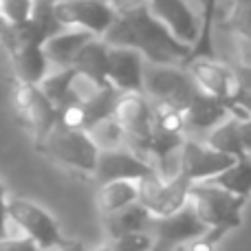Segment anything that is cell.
<instances>
[{
	"mask_svg": "<svg viewBox=\"0 0 251 251\" xmlns=\"http://www.w3.org/2000/svg\"><path fill=\"white\" fill-rule=\"evenodd\" d=\"M113 47L137 49L152 64H187L192 44L181 42L154 13L148 0L117 7L115 20L101 35Z\"/></svg>",
	"mask_w": 251,
	"mask_h": 251,
	"instance_id": "obj_1",
	"label": "cell"
},
{
	"mask_svg": "<svg viewBox=\"0 0 251 251\" xmlns=\"http://www.w3.org/2000/svg\"><path fill=\"white\" fill-rule=\"evenodd\" d=\"M33 146L40 154H44L53 163L62 165L73 174L93 176V172H95L100 148L88 134V130L69 128V126L57 122Z\"/></svg>",
	"mask_w": 251,
	"mask_h": 251,
	"instance_id": "obj_2",
	"label": "cell"
},
{
	"mask_svg": "<svg viewBox=\"0 0 251 251\" xmlns=\"http://www.w3.org/2000/svg\"><path fill=\"white\" fill-rule=\"evenodd\" d=\"M190 201L205 225L229 234L231 229L243 225V209L249 199L234 194L212 181H196L190 187Z\"/></svg>",
	"mask_w": 251,
	"mask_h": 251,
	"instance_id": "obj_3",
	"label": "cell"
},
{
	"mask_svg": "<svg viewBox=\"0 0 251 251\" xmlns=\"http://www.w3.org/2000/svg\"><path fill=\"white\" fill-rule=\"evenodd\" d=\"M143 88L159 104L185 110L201 86L185 66L148 62V69H143Z\"/></svg>",
	"mask_w": 251,
	"mask_h": 251,
	"instance_id": "obj_4",
	"label": "cell"
},
{
	"mask_svg": "<svg viewBox=\"0 0 251 251\" xmlns=\"http://www.w3.org/2000/svg\"><path fill=\"white\" fill-rule=\"evenodd\" d=\"M9 216L11 221L25 231V236H29L35 243L38 249H71L79 247L73 240H66L62 234L60 225L55 223V218L42 209L40 205H35L29 199H11L9 201Z\"/></svg>",
	"mask_w": 251,
	"mask_h": 251,
	"instance_id": "obj_5",
	"label": "cell"
},
{
	"mask_svg": "<svg viewBox=\"0 0 251 251\" xmlns=\"http://www.w3.org/2000/svg\"><path fill=\"white\" fill-rule=\"evenodd\" d=\"M207 229L209 227L199 218L190 199L181 209L168 216H152L148 223V231L154 238V249L185 247L187 243L201 238Z\"/></svg>",
	"mask_w": 251,
	"mask_h": 251,
	"instance_id": "obj_6",
	"label": "cell"
},
{
	"mask_svg": "<svg viewBox=\"0 0 251 251\" xmlns=\"http://www.w3.org/2000/svg\"><path fill=\"white\" fill-rule=\"evenodd\" d=\"M139 203L152 214V216H168V214L181 209L190 199L192 181L183 174L172 178H163L156 172L139 178Z\"/></svg>",
	"mask_w": 251,
	"mask_h": 251,
	"instance_id": "obj_7",
	"label": "cell"
},
{
	"mask_svg": "<svg viewBox=\"0 0 251 251\" xmlns=\"http://www.w3.org/2000/svg\"><path fill=\"white\" fill-rule=\"evenodd\" d=\"M13 108L20 122L31 132L33 143L40 141L57 124V108L38 84L18 82L13 86Z\"/></svg>",
	"mask_w": 251,
	"mask_h": 251,
	"instance_id": "obj_8",
	"label": "cell"
},
{
	"mask_svg": "<svg viewBox=\"0 0 251 251\" xmlns=\"http://www.w3.org/2000/svg\"><path fill=\"white\" fill-rule=\"evenodd\" d=\"M234 161L236 156L214 150L207 143L185 139L181 146V154H178V174L187 176L192 183L209 181L216 174H221L225 168H229Z\"/></svg>",
	"mask_w": 251,
	"mask_h": 251,
	"instance_id": "obj_9",
	"label": "cell"
},
{
	"mask_svg": "<svg viewBox=\"0 0 251 251\" xmlns=\"http://www.w3.org/2000/svg\"><path fill=\"white\" fill-rule=\"evenodd\" d=\"M117 9L108 0H55V13L64 26H82L104 35Z\"/></svg>",
	"mask_w": 251,
	"mask_h": 251,
	"instance_id": "obj_10",
	"label": "cell"
},
{
	"mask_svg": "<svg viewBox=\"0 0 251 251\" xmlns=\"http://www.w3.org/2000/svg\"><path fill=\"white\" fill-rule=\"evenodd\" d=\"M154 172L148 161H143L137 152H132L128 146L122 148H106L97 154V165L93 178L97 183L108 181H139Z\"/></svg>",
	"mask_w": 251,
	"mask_h": 251,
	"instance_id": "obj_11",
	"label": "cell"
},
{
	"mask_svg": "<svg viewBox=\"0 0 251 251\" xmlns=\"http://www.w3.org/2000/svg\"><path fill=\"white\" fill-rule=\"evenodd\" d=\"M185 69L190 71L194 82L199 84L203 91L221 97V100H225L227 104L234 100L236 86H238L234 66L221 64V62H216V57H196V60H192Z\"/></svg>",
	"mask_w": 251,
	"mask_h": 251,
	"instance_id": "obj_12",
	"label": "cell"
},
{
	"mask_svg": "<svg viewBox=\"0 0 251 251\" xmlns=\"http://www.w3.org/2000/svg\"><path fill=\"white\" fill-rule=\"evenodd\" d=\"M115 119L124 126L126 137L130 141L143 139L154 128V106L143 97V93H124L115 106Z\"/></svg>",
	"mask_w": 251,
	"mask_h": 251,
	"instance_id": "obj_13",
	"label": "cell"
},
{
	"mask_svg": "<svg viewBox=\"0 0 251 251\" xmlns=\"http://www.w3.org/2000/svg\"><path fill=\"white\" fill-rule=\"evenodd\" d=\"M143 55L137 49L113 47L108 51V79L124 93H146L143 88Z\"/></svg>",
	"mask_w": 251,
	"mask_h": 251,
	"instance_id": "obj_14",
	"label": "cell"
},
{
	"mask_svg": "<svg viewBox=\"0 0 251 251\" xmlns=\"http://www.w3.org/2000/svg\"><path fill=\"white\" fill-rule=\"evenodd\" d=\"M150 11L176 35L181 42L194 44L201 31V18L190 9L185 0H148Z\"/></svg>",
	"mask_w": 251,
	"mask_h": 251,
	"instance_id": "obj_15",
	"label": "cell"
},
{
	"mask_svg": "<svg viewBox=\"0 0 251 251\" xmlns=\"http://www.w3.org/2000/svg\"><path fill=\"white\" fill-rule=\"evenodd\" d=\"M183 115H185L187 132H207V130L216 128L221 122H225L231 115V110L225 100L199 88V93L192 97Z\"/></svg>",
	"mask_w": 251,
	"mask_h": 251,
	"instance_id": "obj_16",
	"label": "cell"
},
{
	"mask_svg": "<svg viewBox=\"0 0 251 251\" xmlns=\"http://www.w3.org/2000/svg\"><path fill=\"white\" fill-rule=\"evenodd\" d=\"M108 51H110V44L106 42L101 35H95V38H91L77 51V55H75L71 66L77 71V75L86 77L88 82H93L95 86H106V84H110Z\"/></svg>",
	"mask_w": 251,
	"mask_h": 251,
	"instance_id": "obj_17",
	"label": "cell"
},
{
	"mask_svg": "<svg viewBox=\"0 0 251 251\" xmlns=\"http://www.w3.org/2000/svg\"><path fill=\"white\" fill-rule=\"evenodd\" d=\"M91 38H95V33H91L88 29L82 26H66V29L53 33L51 38L44 42V53H47L49 62L57 66V69H64L71 66L77 55V51L88 42Z\"/></svg>",
	"mask_w": 251,
	"mask_h": 251,
	"instance_id": "obj_18",
	"label": "cell"
},
{
	"mask_svg": "<svg viewBox=\"0 0 251 251\" xmlns=\"http://www.w3.org/2000/svg\"><path fill=\"white\" fill-rule=\"evenodd\" d=\"M223 29L236 40L240 64L251 66V0H234V7L223 20Z\"/></svg>",
	"mask_w": 251,
	"mask_h": 251,
	"instance_id": "obj_19",
	"label": "cell"
},
{
	"mask_svg": "<svg viewBox=\"0 0 251 251\" xmlns=\"http://www.w3.org/2000/svg\"><path fill=\"white\" fill-rule=\"evenodd\" d=\"M7 55L11 60L18 82L40 84L42 77L47 75L49 57L44 53V47H18L13 51H9Z\"/></svg>",
	"mask_w": 251,
	"mask_h": 251,
	"instance_id": "obj_20",
	"label": "cell"
},
{
	"mask_svg": "<svg viewBox=\"0 0 251 251\" xmlns=\"http://www.w3.org/2000/svg\"><path fill=\"white\" fill-rule=\"evenodd\" d=\"M101 218H104V229L108 234V238H117V236H124V234L148 229V223H150L152 214L139 201H132V203L124 205L122 209L110 212Z\"/></svg>",
	"mask_w": 251,
	"mask_h": 251,
	"instance_id": "obj_21",
	"label": "cell"
},
{
	"mask_svg": "<svg viewBox=\"0 0 251 251\" xmlns=\"http://www.w3.org/2000/svg\"><path fill=\"white\" fill-rule=\"evenodd\" d=\"M119 95H122V91H119L113 82L106 84V86H95L91 95H82L84 130L93 128L97 122H101V119H106V117H113Z\"/></svg>",
	"mask_w": 251,
	"mask_h": 251,
	"instance_id": "obj_22",
	"label": "cell"
},
{
	"mask_svg": "<svg viewBox=\"0 0 251 251\" xmlns=\"http://www.w3.org/2000/svg\"><path fill=\"white\" fill-rule=\"evenodd\" d=\"M137 199H139L137 181H108V183H100V190H97V207H100L101 216L117 212L124 205L132 203Z\"/></svg>",
	"mask_w": 251,
	"mask_h": 251,
	"instance_id": "obj_23",
	"label": "cell"
},
{
	"mask_svg": "<svg viewBox=\"0 0 251 251\" xmlns=\"http://www.w3.org/2000/svg\"><path fill=\"white\" fill-rule=\"evenodd\" d=\"M205 143L212 146L214 150H221V152H225V154L236 156V159L247 154L243 148V139H240V119L234 117V115H229V117L218 124L216 128H212V132H209Z\"/></svg>",
	"mask_w": 251,
	"mask_h": 251,
	"instance_id": "obj_24",
	"label": "cell"
},
{
	"mask_svg": "<svg viewBox=\"0 0 251 251\" xmlns=\"http://www.w3.org/2000/svg\"><path fill=\"white\" fill-rule=\"evenodd\" d=\"M212 183L225 187V190L234 192L238 196L249 199L251 196V154H245L240 159H236L229 168H225L221 174H216L214 178H209Z\"/></svg>",
	"mask_w": 251,
	"mask_h": 251,
	"instance_id": "obj_25",
	"label": "cell"
},
{
	"mask_svg": "<svg viewBox=\"0 0 251 251\" xmlns=\"http://www.w3.org/2000/svg\"><path fill=\"white\" fill-rule=\"evenodd\" d=\"M218 0H203V16H201V31L196 42L192 44V53L187 57V64L196 57H216L214 51V22H216ZM185 64V66H187Z\"/></svg>",
	"mask_w": 251,
	"mask_h": 251,
	"instance_id": "obj_26",
	"label": "cell"
},
{
	"mask_svg": "<svg viewBox=\"0 0 251 251\" xmlns=\"http://www.w3.org/2000/svg\"><path fill=\"white\" fill-rule=\"evenodd\" d=\"M75 82H77V71L73 66H64L53 75H44L42 82L38 84L44 91V95L57 106H62L69 97L75 95Z\"/></svg>",
	"mask_w": 251,
	"mask_h": 251,
	"instance_id": "obj_27",
	"label": "cell"
},
{
	"mask_svg": "<svg viewBox=\"0 0 251 251\" xmlns=\"http://www.w3.org/2000/svg\"><path fill=\"white\" fill-rule=\"evenodd\" d=\"M88 134L93 137V141L97 143L100 150H106V148H122L128 146V137H126L124 126L113 117H106L101 122H97L93 128H88Z\"/></svg>",
	"mask_w": 251,
	"mask_h": 251,
	"instance_id": "obj_28",
	"label": "cell"
},
{
	"mask_svg": "<svg viewBox=\"0 0 251 251\" xmlns=\"http://www.w3.org/2000/svg\"><path fill=\"white\" fill-rule=\"evenodd\" d=\"M106 247L119 249V251H146V249H154V238H152V234L148 229H143V231H132V234L110 238L106 243Z\"/></svg>",
	"mask_w": 251,
	"mask_h": 251,
	"instance_id": "obj_29",
	"label": "cell"
},
{
	"mask_svg": "<svg viewBox=\"0 0 251 251\" xmlns=\"http://www.w3.org/2000/svg\"><path fill=\"white\" fill-rule=\"evenodd\" d=\"M35 0H0V13L9 22H22L31 16Z\"/></svg>",
	"mask_w": 251,
	"mask_h": 251,
	"instance_id": "obj_30",
	"label": "cell"
},
{
	"mask_svg": "<svg viewBox=\"0 0 251 251\" xmlns=\"http://www.w3.org/2000/svg\"><path fill=\"white\" fill-rule=\"evenodd\" d=\"M11 221V216H9V201L4 199V192H0V240L9 238V227L7 223Z\"/></svg>",
	"mask_w": 251,
	"mask_h": 251,
	"instance_id": "obj_31",
	"label": "cell"
},
{
	"mask_svg": "<svg viewBox=\"0 0 251 251\" xmlns=\"http://www.w3.org/2000/svg\"><path fill=\"white\" fill-rule=\"evenodd\" d=\"M240 139H243V148L247 154H251V115L240 119Z\"/></svg>",
	"mask_w": 251,
	"mask_h": 251,
	"instance_id": "obj_32",
	"label": "cell"
},
{
	"mask_svg": "<svg viewBox=\"0 0 251 251\" xmlns=\"http://www.w3.org/2000/svg\"><path fill=\"white\" fill-rule=\"evenodd\" d=\"M108 2L117 9V7H124V4H130V2H139V0H108Z\"/></svg>",
	"mask_w": 251,
	"mask_h": 251,
	"instance_id": "obj_33",
	"label": "cell"
},
{
	"mask_svg": "<svg viewBox=\"0 0 251 251\" xmlns=\"http://www.w3.org/2000/svg\"><path fill=\"white\" fill-rule=\"evenodd\" d=\"M0 192H4V185H2V181H0Z\"/></svg>",
	"mask_w": 251,
	"mask_h": 251,
	"instance_id": "obj_34",
	"label": "cell"
},
{
	"mask_svg": "<svg viewBox=\"0 0 251 251\" xmlns=\"http://www.w3.org/2000/svg\"><path fill=\"white\" fill-rule=\"evenodd\" d=\"M201 2H203V0H201Z\"/></svg>",
	"mask_w": 251,
	"mask_h": 251,
	"instance_id": "obj_35",
	"label": "cell"
}]
</instances>
